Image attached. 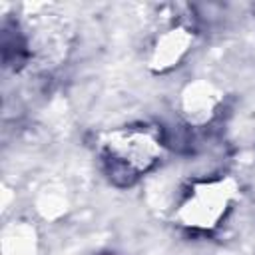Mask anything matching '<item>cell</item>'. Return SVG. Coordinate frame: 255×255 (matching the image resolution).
Instances as JSON below:
<instances>
[{
    "label": "cell",
    "mask_w": 255,
    "mask_h": 255,
    "mask_svg": "<svg viewBox=\"0 0 255 255\" xmlns=\"http://www.w3.org/2000/svg\"><path fill=\"white\" fill-rule=\"evenodd\" d=\"M161 155V145L157 137L147 129H126L116 131L106 141V161L110 163V173H122L126 177H137L147 171Z\"/></svg>",
    "instance_id": "6da1fadb"
}]
</instances>
